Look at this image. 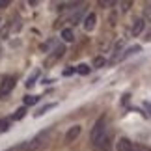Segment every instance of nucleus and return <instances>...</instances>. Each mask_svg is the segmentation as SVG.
<instances>
[{"mask_svg":"<svg viewBox=\"0 0 151 151\" xmlns=\"http://www.w3.org/2000/svg\"><path fill=\"white\" fill-rule=\"evenodd\" d=\"M116 149L118 151H136L134 144H132L131 140H127V138H119L118 144H116Z\"/></svg>","mask_w":151,"mask_h":151,"instance_id":"5","label":"nucleus"},{"mask_svg":"<svg viewBox=\"0 0 151 151\" xmlns=\"http://www.w3.org/2000/svg\"><path fill=\"white\" fill-rule=\"evenodd\" d=\"M147 39H151V32H149V36H147Z\"/></svg>","mask_w":151,"mask_h":151,"instance_id":"24","label":"nucleus"},{"mask_svg":"<svg viewBox=\"0 0 151 151\" xmlns=\"http://www.w3.org/2000/svg\"><path fill=\"white\" fill-rule=\"evenodd\" d=\"M9 129V121L8 119H0V132H6Z\"/></svg>","mask_w":151,"mask_h":151,"instance_id":"15","label":"nucleus"},{"mask_svg":"<svg viewBox=\"0 0 151 151\" xmlns=\"http://www.w3.org/2000/svg\"><path fill=\"white\" fill-rule=\"evenodd\" d=\"M62 39H63V41H67V43H71L73 39H75L71 28H63V30H62Z\"/></svg>","mask_w":151,"mask_h":151,"instance_id":"10","label":"nucleus"},{"mask_svg":"<svg viewBox=\"0 0 151 151\" xmlns=\"http://www.w3.org/2000/svg\"><path fill=\"white\" fill-rule=\"evenodd\" d=\"M39 101V97H36V95H26L24 97V106H32V104H36Z\"/></svg>","mask_w":151,"mask_h":151,"instance_id":"11","label":"nucleus"},{"mask_svg":"<svg viewBox=\"0 0 151 151\" xmlns=\"http://www.w3.org/2000/svg\"><path fill=\"white\" fill-rule=\"evenodd\" d=\"M78 134H80V125H73L71 129L65 132V142H67V144H69V142H73Z\"/></svg>","mask_w":151,"mask_h":151,"instance_id":"7","label":"nucleus"},{"mask_svg":"<svg viewBox=\"0 0 151 151\" xmlns=\"http://www.w3.org/2000/svg\"><path fill=\"white\" fill-rule=\"evenodd\" d=\"M134 149H136V151H151V147H149V146H144V144H138V146H134Z\"/></svg>","mask_w":151,"mask_h":151,"instance_id":"18","label":"nucleus"},{"mask_svg":"<svg viewBox=\"0 0 151 151\" xmlns=\"http://www.w3.org/2000/svg\"><path fill=\"white\" fill-rule=\"evenodd\" d=\"M6 6H9V0H0V8H6Z\"/></svg>","mask_w":151,"mask_h":151,"instance_id":"22","label":"nucleus"},{"mask_svg":"<svg viewBox=\"0 0 151 151\" xmlns=\"http://www.w3.org/2000/svg\"><path fill=\"white\" fill-rule=\"evenodd\" d=\"M99 4H101V6H114V2H110V0H101Z\"/></svg>","mask_w":151,"mask_h":151,"instance_id":"20","label":"nucleus"},{"mask_svg":"<svg viewBox=\"0 0 151 151\" xmlns=\"http://www.w3.org/2000/svg\"><path fill=\"white\" fill-rule=\"evenodd\" d=\"M147 17L151 19V6H147Z\"/></svg>","mask_w":151,"mask_h":151,"instance_id":"23","label":"nucleus"},{"mask_svg":"<svg viewBox=\"0 0 151 151\" xmlns=\"http://www.w3.org/2000/svg\"><path fill=\"white\" fill-rule=\"evenodd\" d=\"M93 65H95V67H101V65H104V58H101V56H97L95 60H93Z\"/></svg>","mask_w":151,"mask_h":151,"instance_id":"17","label":"nucleus"},{"mask_svg":"<svg viewBox=\"0 0 151 151\" xmlns=\"http://www.w3.org/2000/svg\"><path fill=\"white\" fill-rule=\"evenodd\" d=\"M73 73H75V69L69 67V69H65V71H63V77H69V75H73Z\"/></svg>","mask_w":151,"mask_h":151,"instance_id":"19","label":"nucleus"},{"mask_svg":"<svg viewBox=\"0 0 151 151\" xmlns=\"http://www.w3.org/2000/svg\"><path fill=\"white\" fill-rule=\"evenodd\" d=\"M50 108H54V103H50V104H45V106H41L36 112V118H39V116H43L45 112H47V110H50Z\"/></svg>","mask_w":151,"mask_h":151,"instance_id":"13","label":"nucleus"},{"mask_svg":"<svg viewBox=\"0 0 151 151\" xmlns=\"http://www.w3.org/2000/svg\"><path fill=\"white\" fill-rule=\"evenodd\" d=\"M144 24H146V19H136L134 21V26H132V36H138L142 30H144Z\"/></svg>","mask_w":151,"mask_h":151,"instance_id":"9","label":"nucleus"},{"mask_svg":"<svg viewBox=\"0 0 151 151\" xmlns=\"http://www.w3.org/2000/svg\"><path fill=\"white\" fill-rule=\"evenodd\" d=\"M13 86H15V77H6L0 84V97H6L13 90Z\"/></svg>","mask_w":151,"mask_h":151,"instance_id":"4","label":"nucleus"},{"mask_svg":"<svg viewBox=\"0 0 151 151\" xmlns=\"http://www.w3.org/2000/svg\"><path fill=\"white\" fill-rule=\"evenodd\" d=\"M144 108H146L147 112H149V116H151V103H147V101H146V103H144Z\"/></svg>","mask_w":151,"mask_h":151,"instance_id":"21","label":"nucleus"},{"mask_svg":"<svg viewBox=\"0 0 151 151\" xmlns=\"http://www.w3.org/2000/svg\"><path fill=\"white\" fill-rule=\"evenodd\" d=\"M37 77H39V71H36V73H34L30 78H28V82H26L28 88H32V86H34V82H36V78H37Z\"/></svg>","mask_w":151,"mask_h":151,"instance_id":"16","label":"nucleus"},{"mask_svg":"<svg viewBox=\"0 0 151 151\" xmlns=\"http://www.w3.org/2000/svg\"><path fill=\"white\" fill-rule=\"evenodd\" d=\"M24 114H26V106H22V108H19V110H15L13 119H22V118H24Z\"/></svg>","mask_w":151,"mask_h":151,"instance_id":"14","label":"nucleus"},{"mask_svg":"<svg viewBox=\"0 0 151 151\" xmlns=\"http://www.w3.org/2000/svg\"><path fill=\"white\" fill-rule=\"evenodd\" d=\"M104 132H106V118L103 116V118H99V119L95 121L93 129H91V142L95 144V142L104 134Z\"/></svg>","mask_w":151,"mask_h":151,"instance_id":"2","label":"nucleus"},{"mask_svg":"<svg viewBox=\"0 0 151 151\" xmlns=\"http://www.w3.org/2000/svg\"><path fill=\"white\" fill-rule=\"evenodd\" d=\"M93 146L99 149V151H110V147H112V136H110V132L106 131L104 132V134L99 138V140H97Z\"/></svg>","mask_w":151,"mask_h":151,"instance_id":"3","label":"nucleus"},{"mask_svg":"<svg viewBox=\"0 0 151 151\" xmlns=\"http://www.w3.org/2000/svg\"><path fill=\"white\" fill-rule=\"evenodd\" d=\"M75 71L80 73V75H88V73H90V67L86 65V63H78V65L75 67Z\"/></svg>","mask_w":151,"mask_h":151,"instance_id":"12","label":"nucleus"},{"mask_svg":"<svg viewBox=\"0 0 151 151\" xmlns=\"http://www.w3.org/2000/svg\"><path fill=\"white\" fill-rule=\"evenodd\" d=\"M95 22H97L95 13H88V15H86V19H84V30L91 32V30L95 28Z\"/></svg>","mask_w":151,"mask_h":151,"instance_id":"6","label":"nucleus"},{"mask_svg":"<svg viewBox=\"0 0 151 151\" xmlns=\"http://www.w3.org/2000/svg\"><path fill=\"white\" fill-rule=\"evenodd\" d=\"M82 15H84V9H82V8H78L73 15H69V17H67V22H69V24H78V22L82 21Z\"/></svg>","mask_w":151,"mask_h":151,"instance_id":"8","label":"nucleus"},{"mask_svg":"<svg viewBox=\"0 0 151 151\" xmlns=\"http://www.w3.org/2000/svg\"><path fill=\"white\" fill-rule=\"evenodd\" d=\"M49 138H50V129H45V131L39 132V134L34 136L32 140L22 142L19 147H21V151H37V149H41L45 144L49 142Z\"/></svg>","mask_w":151,"mask_h":151,"instance_id":"1","label":"nucleus"}]
</instances>
